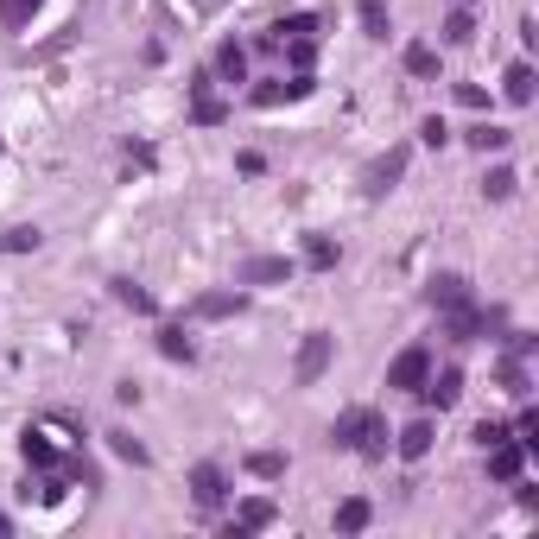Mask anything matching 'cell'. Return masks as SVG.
<instances>
[{"label": "cell", "mask_w": 539, "mask_h": 539, "mask_svg": "<svg viewBox=\"0 0 539 539\" xmlns=\"http://www.w3.org/2000/svg\"><path fill=\"white\" fill-rule=\"evenodd\" d=\"M330 444L337 451H356V457H388V419L375 406H349V412H337Z\"/></svg>", "instance_id": "1"}, {"label": "cell", "mask_w": 539, "mask_h": 539, "mask_svg": "<svg viewBox=\"0 0 539 539\" xmlns=\"http://www.w3.org/2000/svg\"><path fill=\"white\" fill-rule=\"evenodd\" d=\"M330 356H337V337H330V330H311V337L298 343V356H292V388H317L324 368H330Z\"/></svg>", "instance_id": "2"}, {"label": "cell", "mask_w": 539, "mask_h": 539, "mask_svg": "<svg viewBox=\"0 0 539 539\" xmlns=\"http://www.w3.org/2000/svg\"><path fill=\"white\" fill-rule=\"evenodd\" d=\"M406 159H412L406 146H388V152H375V159H368V171H362V191H368V197H388V191H394V184L406 178Z\"/></svg>", "instance_id": "3"}, {"label": "cell", "mask_w": 539, "mask_h": 539, "mask_svg": "<svg viewBox=\"0 0 539 539\" xmlns=\"http://www.w3.org/2000/svg\"><path fill=\"white\" fill-rule=\"evenodd\" d=\"M210 83H216L210 70H197V77H191V121H197V128H223V121H229V102H223Z\"/></svg>", "instance_id": "4"}, {"label": "cell", "mask_w": 539, "mask_h": 539, "mask_svg": "<svg viewBox=\"0 0 539 539\" xmlns=\"http://www.w3.org/2000/svg\"><path fill=\"white\" fill-rule=\"evenodd\" d=\"M425 375H431V349H425V343H412V349H400V356L388 362V388H400V394H419Z\"/></svg>", "instance_id": "5"}, {"label": "cell", "mask_w": 539, "mask_h": 539, "mask_svg": "<svg viewBox=\"0 0 539 539\" xmlns=\"http://www.w3.org/2000/svg\"><path fill=\"white\" fill-rule=\"evenodd\" d=\"M317 83H311V70H298V77H273L254 89V109H279V102H305Z\"/></svg>", "instance_id": "6"}, {"label": "cell", "mask_w": 539, "mask_h": 539, "mask_svg": "<svg viewBox=\"0 0 539 539\" xmlns=\"http://www.w3.org/2000/svg\"><path fill=\"white\" fill-rule=\"evenodd\" d=\"M419 400L438 406V412H444V406H457V400H463V368H431V375L419 381Z\"/></svg>", "instance_id": "7"}, {"label": "cell", "mask_w": 539, "mask_h": 539, "mask_svg": "<svg viewBox=\"0 0 539 539\" xmlns=\"http://www.w3.org/2000/svg\"><path fill=\"white\" fill-rule=\"evenodd\" d=\"M425 305H431V311L470 305V279H463V273H431V279H425Z\"/></svg>", "instance_id": "8"}, {"label": "cell", "mask_w": 539, "mask_h": 539, "mask_svg": "<svg viewBox=\"0 0 539 539\" xmlns=\"http://www.w3.org/2000/svg\"><path fill=\"white\" fill-rule=\"evenodd\" d=\"M223 495H229V470L223 463H197L191 470V502L197 508H223Z\"/></svg>", "instance_id": "9"}, {"label": "cell", "mask_w": 539, "mask_h": 539, "mask_svg": "<svg viewBox=\"0 0 539 539\" xmlns=\"http://www.w3.org/2000/svg\"><path fill=\"white\" fill-rule=\"evenodd\" d=\"M521 470H527V444H521L514 431H508L502 444H489V476H495V482H514Z\"/></svg>", "instance_id": "10"}, {"label": "cell", "mask_w": 539, "mask_h": 539, "mask_svg": "<svg viewBox=\"0 0 539 539\" xmlns=\"http://www.w3.org/2000/svg\"><path fill=\"white\" fill-rule=\"evenodd\" d=\"M273 279H292L285 254H254V261H242V273H235V285H273Z\"/></svg>", "instance_id": "11"}, {"label": "cell", "mask_w": 539, "mask_h": 539, "mask_svg": "<svg viewBox=\"0 0 539 539\" xmlns=\"http://www.w3.org/2000/svg\"><path fill=\"white\" fill-rule=\"evenodd\" d=\"M19 451H26V463H32L38 476H45V470H64V451H57V444H51V438H45L38 425H32V431L19 438Z\"/></svg>", "instance_id": "12"}, {"label": "cell", "mask_w": 539, "mask_h": 539, "mask_svg": "<svg viewBox=\"0 0 539 539\" xmlns=\"http://www.w3.org/2000/svg\"><path fill=\"white\" fill-rule=\"evenodd\" d=\"M261 527H273V502L267 495H248V502L235 508V527H229V534L242 539V534H261Z\"/></svg>", "instance_id": "13"}, {"label": "cell", "mask_w": 539, "mask_h": 539, "mask_svg": "<svg viewBox=\"0 0 539 539\" xmlns=\"http://www.w3.org/2000/svg\"><path fill=\"white\" fill-rule=\"evenodd\" d=\"M394 451H400L406 463H419V457L431 451V419H412V425H406L400 438H394Z\"/></svg>", "instance_id": "14"}, {"label": "cell", "mask_w": 539, "mask_h": 539, "mask_svg": "<svg viewBox=\"0 0 539 539\" xmlns=\"http://www.w3.org/2000/svg\"><path fill=\"white\" fill-rule=\"evenodd\" d=\"M216 83H248V51H242L235 38L216 51Z\"/></svg>", "instance_id": "15"}, {"label": "cell", "mask_w": 539, "mask_h": 539, "mask_svg": "<svg viewBox=\"0 0 539 539\" xmlns=\"http://www.w3.org/2000/svg\"><path fill=\"white\" fill-rule=\"evenodd\" d=\"M242 305H248L242 292H203V298L191 305V317H235Z\"/></svg>", "instance_id": "16"}, {"label": "cell", "mask_w": 539, "mask_h": 539, "mask_svg": "<svg viewBox=\"0 0 539 539\" xmlns=\"http://www.w3.org/2000/svg\"><path fill=\"white\" fill-rule=\"evenodd\" d=\"M534 64H514V70H508V77H502V96H508V102H514V109H527V102H534Z\"/></svg>", "instance_id": "17"}, {"label": "cell", "mask_w": 539, "mask_h": 539, "mask_svg": "<svg viewBox=\"0 0 539 539\" xmlns=\"http://www.w3.org/2000/svg\"><path fill=\"white\" fill-rule=\"evenodd\" d=\"M159 356H165V362H191V356H197V343H191L178 324H159Z\"/></svg>", "instance_id": "18"}, {"label": "cell", "mask_w": 539, "mask_h": 539, "mask_svg": "<svg viewBox=\"0 0 539 539\" xmlns=\"http://www.w3.org/2000/svg\"><path fill=\"white\" fill-rule=\"evenodd\" d=\"M109 292H115L128 311H140V317H152V311H159V305H152V292H146V285H134V279H109Z\"/></svg>", "instance_id": "19"}, {"label": "cell", "mask_w": 539, "mask_h": 539, "mask_svg": "<svg viewBox=\"0 0 539 539\" xmlns=\"http://www.w3.org/2000/svg\"><path fill=\"white\" fill-rule=\"evenodd\" d=\"M368 521H375V508H368V502H362V495H349V502H343V508H337V534H362V527H368Z\"/></svg>", "instance_id": "20"}, {"label": "cell", "mask_w": 539, "mask_h": 539, "mask_svg": "<svg viewBox=\"0 0 539 539\" xmlns=\"http://www.w3.org/2000/svg\"><path fill=\"white\" fill-rule=\"evenodd\" d=\"M463 140H470L476 152H508V140H514V134H508V128H495V121H482V128H470Z\"/></svg>", "instance_id": "21"}, {"label": "cell", "mask_w": 539, "mask_h": 539, "mask_svg": "<svg viewBox=\"0 0 539 539\" xmlns=\"http://www.w3.org/2000/svg\"><path fill=\"white\" fill-rule=\"evenodd\" d=\"M305 267L330 273L337 267V242H330V235H305Z\"/></svg>", "instance_id": "22"}, {"label": "cell", "mask_w": 539, "mask_h": 539, "mask_svg": "<svg viewBox=\"0 0 539 539\" xmlns=\"http://www.w3.org/2000/svg\"><path fill=\"white\" fill-rule=\"evenodd\" d=\"M248 470H254L261 482H279V476H285V457H279V451H248Z\"/></svg>", "instance_id": "23"}, {"label": "cell", "mask_w": 539, "mask_h": 539, "mask_svg": "<svg viewBox=\"0 0 539 539\" xmlns=\"http://www.w3.org/2000/svg\"><path fill=\"white\" fill-rule=\"evenodd\" d=\"M470 38H476V19H470V6H457L444 19V45H470Z\"/></svg>", "instance_id": "24"}, {"label": "cell", "mask_w": 539, "mask_h": 539, "mask_svg": "<svg viewBox=\"0 0 539 539\" xmlns=\"http://www.w3.org/2000/svg\"><path fill=\"white\" fill-rule=\"evenodd\" d=\"M109 444H115V457H128V463H152V451L140 444L134 431H109Z\"/></svg>", "instance_id": "25"}, {"label": "cell", "mask_w": 539, "mask_h": 539, "mask_svg": "<svg viewBox=\"0 0 539 539\" xmlns=\"http://www.w3.org/2000/svg\"><path fill=\"white\" fill-rule=\"evenodd\" d=\"M406 70L412 77H438V51L431 45H406Z\"/></svg>", "instance_id": "26"}, {"label": "cell", "mask_w": 539, "mask_h": 539, "mask_svg": "<svg viewBox=\"0 0 539 539\" xmlns=\"http://www.w3.org/2000/svg\"><path fill=\"white\" fill-rule=\"evenodd\" d=\"M514 184H521V178H514L508 165H495V171L482 178V197H495V203H502V197H514Z\"/></svg>", "instance_id": "27"}, {"label": "cell", "mask_w": 539, "mask_h": 539, "mask_svg": "<svg viewBox=\"0 0 539 539\" xmlns=\"http://www.w3.org/2000/svg\"><path fill=\"white\" fill-rule=\"evenodd\" d=\"M285 57H292V70H311V57H317V38H285Z\"/></svg>", "instance_id": "28"}, {"label": "cell", "mask_w": 539, "mask_h": 539, "mask_svg": "<svg viewBox=\"0 0 539 539\" xmlns=\"http://www.w3.org/2000/svg\"><path fill=\"white\" fill-rule=\"evenodd\" d=\"M362 26H368V38H388V6L381 0H362Z\"/></svg>", "instance_id": "29"}, {"label": "cell", "mask_w": 539, "mask_h": 539, "mask_svg": "<svg viewBox=\"0 0 539 539\" xmlns=\"http://www.w3.org/2000/svg\"><path fill=\"white\" fill-rule=\"evenodd\" d=\"M26 248H38V229H6L0 235V254H26Z\"/></svg>", "instance_id": "30"}, {"label": "cell", "mask_w": 539, "mask_h": 539, "mask_svg": "<svg viewBox=\"0 0 539 539\" xmlns=\"http://www.w3.org/2000/svg\"><path fill=\"white\" fill-rule=\"evenodd\" d=\"M32 6H38V0H0V26H6V32H13V26H26V19H32Z\"/></svg>", "instance_id": "31"}, {"label": "cell", "mask_w": 539, "mask_h": 539, "mask_svg": "<svg viewBox=\"0 0 539 539\" xmlns=\"http://www.w3.org/2000/svg\"><path fill=\"white\" fill-rule=\"evenodd\" d=\"M502 388H508L514 400H527V368H521V362H508V368H502Z\"/></svg>", "instance_id": "32"}, {"label": "cell", "mask_w": 539, "mask_h": 539, "mask_svg": "<svg viewBox=\"0 0 539 539\" xmlns=\"http://www.w3.org/2000/svg\"><path fill=\"white\" fill-rule=\"evenodd\" d=\"M457 102H463V109H489V89H482V83H457Z\"/></svg>", "instance_id": "33"}, {"label": "cell", "mask_w": 539, "mask_h": 539, "mask_svg": "<svg viewBox=\"0 0 539 539\" xmlns=\"http://www.w3.org/2000/svg\"><path fill=\"white\" fill-rule=\"evenodd\" d=\"M502 438H508V425H502V419H482V425H476V444H482V451H489V444H502Z\"/></svg>", "instance_id": "34"}, {"label": "cell", "mask_w": 539, "mask_h": 539, "mask_svg": "<svg viewBox=\"0 0 539 539\" xmlns=\"http://www.w3.org/2000/svg\"><path fill=\"white\" fill-rule=\"evenodd\" d=\"M419 140H425V146H444V140H451V128H444V121H438V115H431V121H425V128H419Z\"/></svg>", "instance_id": "35"}, {"label": "cell", "mask_w": 539, "mask_h": 539, "mask_svg": "<svg viewBox=\"0 0 539 539\" xmlns=\"http://www.w3.org/2000/svg\"><path fill=\"white\" fill-rule=\"evenodd\" d=\"M457 6H470V0H457Z\"/></svg>", "instance_id": "36"}]
</instances>
